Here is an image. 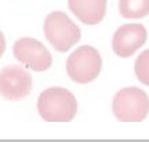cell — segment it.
Returning <instances> with one entry per match:
<instances>
[{"label":"cell","instance_id":"cell-1","mask_svg":"<svg viewBox=\"0 0 149 142\" xmlns=\"http://www.w3.org/2000/svg\"><path fill=\"white\" fill-rule=\"evenodd\" d=\"M77 110V99L67 89L50 87L39 95L38 111L46 122H70L74 119Z\"/></svg>","mask_w":149,"mask_h":142},{"label":"cell","instance_id":"cell-2","mask_svg":"<svg viewBox=\"0 0 149 142\" xmlns=\"http://www.w3.org/2000/svg\"><path fill=\"white\" fill-rule=\"evenodd\" d=\"M43 30L46 39L59 52L69 51L81 39L79 27L62 11H54L47 15Z\"/></svg>","mask_w":149,"mask_h":142},{"label":"cell","instance_id":"cell-3","mask_svg":"<svg viewBox=\"0 0 149 142\" xmlns=\"http://www.w3.org/2000/svg\"><path fill=\"white\" fill-rule=\"evenodd\" d=\"M113 114L120 122H141L149 114V97L139 87H125L113 98Z\"/></svg>","mask_w":149,"mask_h":142},{"label":"cell","instance_id":"cell-4","mask_svg":"<svg viewBox=\"0 0 149 142\" xmlns=\"http://www.w3.org/2000/svg\"><path fill=\"white\" fill-rule=\"evenodd\" d=\"M102 58L91 46H81L67 58L66 71L77 83H90L101 73Z\"/></svg>","mask_w":149,"mask_h":142},{"label":"cell","instance_id":"cell-5","mask_svg":"<svg viewBox=\"0 0 149 142\" xmlns=\"http://www.w3.org/2000/svg\"><path fill=\"white\" fill-rule=\"evenodd\" d=\"M14 56L17 62L32 71H46L52 64V56L50 51L34 38L17 39L14 44Z\"/></svg>","mask_w":149,"mask_h":142},{"label":"cell","instance_id":"cell-6","mask_svg":"<svg viewBox=\"0 0 149 142\" xmlns=\"http://www.w3.org/2000/svg\"><path fill=\"white\" fill-rule=\"evenodd\" d=\"M32 78L20 66H7L0 71V95L8 100H20L31 93Z\"/></svg>","mask_w":149,"mask_h":142},{"label":"cell","instance_id":"cell-7","mask_svg":"<svg viewBox=\"0 0 149 142\" xmlns=\"http://www.w3.org/2000/svg\"><path fill=\"white\" fill-rule=\"evenodd\" d=\"M148 38V31L142 24H124L113 35L111 47L120 58H129L141 48Z\"/></svg>","mask_w":149,"mask_h":142},{"label":"cell","instance_id":"cell-8","mask_svg":"<svg viewBox=\"0 0 149 142\" xmlns=\"http://www.w3.org/2000/svg\"><path fill=\"white\" fill-rule=\"evenodd\" d=\"M108 0H69L70 11L82 23L98 24L106 15Z\"/></svg>","mask_w":149,"mask_h":142},{"label":"cell","instance_id":"cell-9","mask_svg":"<svg viewBox=\"0 0 149 142\" xmlns=\"http://www.w3.org/2000/svg\"><path fill=\"white\" fill-rule=\"evenodd\" d=\"M120 15L124 19H141L149 15V0H120Z\"/></svg>","mask_w":149,"mask_h":142},{"label":"cell","instance_id":"cell-10","mask_svg":"<svg viewBox=\"0 0 149 142\" xmlns=\"http://www.w3.org/2000/svg\"><path fill=\"white\" fill-rule=\"evenodd\" d=\"M134 73L142 85L149 86V50L142 51L134 62Z\"/></svg>","mask_w":149,"mask_h":142},{"label":"cell","instance_id":"cell-11","mask_svg":"<svg viewBox=\"0 0 149 142\" xmlns=\"http://www.w3.org/2000/svg\"><path fill=\"white\" fill-rule=\"evenodd\" d=\"M4 51H6V38H4L3 32L0 31V58L4 54Z\"/></svg>","mask_w":149,"mask_h":142}]
</instances>
